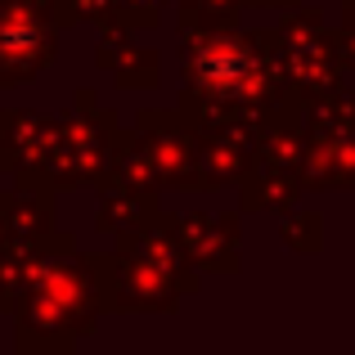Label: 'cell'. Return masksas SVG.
<instances>
[{"label": "cell", "mask_w": 355, "mask_h": 355, "mask_svg": "<svg viewBox=\"0 0 355 355\" xmlns=\"http://www.w3.org/2000/svg\"><path fill=\"white\" fill-rule=\"evenodd\" d=\"M198 72L207 86H234V81L248 72V59L234 50V45H216V50H207L198 59Z\"/></svg>", "instance_id": "obj_1"}]
</instances>
